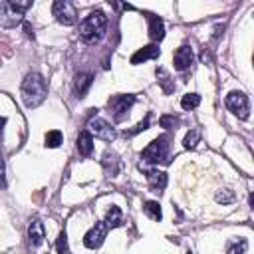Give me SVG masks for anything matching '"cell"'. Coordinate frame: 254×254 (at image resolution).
Segmentation results:
<instances>
[{"label":"cell","instance_id":"1","mask_svg":"<svg viewBox=\"0 0 254 254\" xmlns=\"http://www.w3.org/2000/svg\"><path fill=\"white\" fill-rule=\"evenodd\" d=\"M105 32H107V16L101 10L89 12V16H85L79 24V40L87 46L99 44Z\"/></svg>","mask_w":254,"mask_h":254},{"label":"cell","instance_id":"2","mask_svg":"<svg viewBox=\"0 0 254 254\" xmlns=\"http://www.w3.org/2000/svg\"><path fill=\"white\" fill-rule=\"evenodd\" d=\"M20 95H22V101H24V105H26L28 109H34V107L42 105L44 99H46V95H48L46 79H44L40 73H36V71L28 73V75L24 77V81H22Z\"/></svg>","mask_w":254,"mask_h":254},{"label":"cell","instance_id":"3","mask_svg":"<svg viewBox=\"0 0 254 254\" xmlns=\"http://www.w3.org/2000/svg\"><path fill=\"white\" fill-rule=\"evenodd\" d=\"M32 6V2H18V0H10V2H2L0 4V26L2 28H14L16 24H22V16L24 12Z\"/></svg>","mask_w":254,"mask_h":254},{"label":"cell","instance_id":"4","mask_svg":"<svg viewBox=\"0 0 254 254\" xmlns=\"http://www.w3.org/2000/svg\"><path fill=\"white\" fill-rule=\"evenodd\" d=\"M169 135H159L157 139H153L141 153V159L145 163L151 165H159V163H169Z\"/></svg>","mask_w":254,"mask_h":254},{"label":"cell","instance_id":"5","mask_svg":"<svg viewBox=\"0 0 254 254\" xmlns=\"http://www.w3.org/2000/svg\"><path fill=\"white\" fill-rule=\"evenodd\" d=\"M135 103V95H131V93H119V95H111L109 99H107V107L111 109V113H113V121L115 123H121L127 115H129V109H131V105Z\"/></svg>","mask_w":254,"mask_h":254},{"label":"cell","instance_id":"6","mask_svg":"<svg viewBox=\"0 0 254 254\" xmlns=\"http://www.w3.org/2000/svg\"><path fill=\"white\" fill-rule=\"evenodd\" d=\"M52 14L64 26H73L77 22V10L69 0H56L52 4Z\"/></svg>","mask_w":254,"mask_h":254},{"label":"cell","instance_id":"7","mask_svg":"<svg viewBox=\"0 0 254 254\" xmlns=\"http://www.w3.org/2000/svg\"><path fill=\"white\" fill-rule=\"evenodd\" d=\"M228 111H232L238 119H246L250 115V101L242 91H230L224 99Z\"/></svg>","mask_w":254,"mask_h":254},{"label":"cell","instance_id":"8","mask_svg":"<svg viewBox=\"0 0 254 254\" xmlns=\"http://www.w3.org/2000/svg\"><path fill=\"white\" fill-rule=\"evenodd\" d=\"M91 137L95 135L97 139H103V141H113L115 139V129L101 117H91L87 121V129H85Z\"/></svg>","mask_w":254,"mask_h":254},{"label":"cell","instance_id":"9","mask_svg":"<svg viewBox=\"0 0 254 254\" xmlns=\"http://www.w3.org/2000/svg\"><path fill=\"white\" fill-rule=\"evenodd\" d=\"M105 236H107V224H105L103 220H101V222H95V224L85 232V236H83V244H85L87 248L95 250V248H99V246L103 244Z\"/></svg>","mask_w":254,"mask_h":254},{"label":"cell","instance_id":"10","mask_svg":"<svg viewBox=\"0 0 254 254\" xmlns=\"http://www.w3.org/2000/svg\"><path fill=\"white\" fill-rule=\"evenodd\" d=\"M173 62H175V69H179V71H185V69H189V67L192 65V62H194V54H192V48H190V46H181V48L175 52V56H173Z\"/></svg>","mask_w":254,"mask_h":254},{"label":"cell","instance_id":"11","mask_svg":"<svg viewBox=\"0 0 254 254\" xmlns=\"http://www.w3.org/2000/svg\"><path fill=\"white\" fill-rule=\"evenodd\" d=\"M147 183L151 187L153 192H163L167 187V173L159 171V169H147Z\"/></svg>","mask_w":254,"mask_h":254},{"label":"cell","instance_id":"12","mask_svg":"<svg viewBox=\"0 0 254 254\" xmlns=\"http://www.w3.org/2000/svg\"><path fill=\"white\" fill-rule=\"evenodd\" d=\"M159 54H161V50H159L155 44H149V46L137 50V52L131 56V64H133V65H139V64H143V62H147V60L159 58Z\"/></svg>","mask_w":254,"mask_h":254},{"label":"cell","instance_id":"13","mask_svg":"<svg viewBox=\"0 0 254 254\" xmlns=\"http://www.w3.org/2000/svg\"><path fill=\"white\" fill-rule=\"evenodd\" d=\"M44 236H46V230H44V224L40 218H34L28 226V238H30V244L32 246H40L44 242Z\"/></svg>","mask_w":254,"mask_h":254},{"label":"cell","instance_id":"14","mask_svg":"<svg viewBox=\"0 0 254 254\" xmlns=\"http://www.w3.org/2000/svg\"><path fill=\"white\" fill-rule=\"evenodd\" d=\"M147 20H149V38L153 42H161L165 38V24H163V20L159 16H153V14H149Z\"/></svg>","mask_w":254,"mask_h":254},{"label":"cell","instance_id":"15","mask_svg":"<svg viewBox=\"0 0 254 254\" xmlns=\"http://www.w3.org/2000/svg\"><path fill=\"white\" fill-rule=\"evenodd\" d=\"M75 147H77V151H79L81 157L91 155V151H93V137H91L87 131H81V133L77 135V143H75Z\"/></svg>","mask_w":254,"mask_h":254},{"label":"cell","instance_id":"16","mask_svg":"<svg viewBox=\"0 0 254 254\" xmlns=\"http://www.w3.org/2000/svg\"><path fill=\"white\" fill-rule=\"evenodd\" d=\"M91 81H93V75H91V73H77V75H75V85H73V87H75L77 97H85V93H87Z\"/></svg>","mask_w":254,"mask_h":254},{"label":"cell","instance_id":"17","mask_svg":"<svg viewBox=\"0 0 254 254\" xmlns=\"http://www.w3.org/2000/svg\"><path fill=\"white\" fill-rule=\"evenodd\" d=\"M103 222L107 224V228H117V226H121V224H123L121 208H119V206H111V208L107 210V216H105Z\"/></svg>","mask_w":254,"mask_h":254},{"label":"cell","instance_id":"18","mask_svg":"<svg viewBox=\"0 0 254 254\" xmlns=\"http://www.w3.org/2000/svg\"><path fill=\"white\" fill-rule=\"evenodd\" d=\"M103 167H105L109 177H115L119 173V159H117V155L115 153H105L103 155Z\"/></svg>","mask_w":254,"mask_h":254},{"label":"cell","instance_id":"19","mask_svg":"<svg viewBox=\"0 0 254 254\" xmlns=\"http://www.w3.org/2000/svg\"><path fill=\"white\" fill-rule=\"evenodd\" d=\"M143 212H145L149 218L157 220V222L163 218V212H161V204H159L157 200H145V202H143Z\"/></svg>","mask_w":254,"mask_h":254},{"label":"cell","instance_id":"20","mask_svg":"<svg viewBox=\"0 0 254 254\" xmlns=\"http://www.w3.org/2000/svg\"><path fill=\"white\" fill-rule=\"evenodd\" d=\"M248 242L244 238H234L226 244V254H246Z\"/></svg>","mask_w":254,"mask_h":254},{"label":"cell","instance_id":"21","mask_svg":"<svg viewBox=\"0 0 254 254\" xmlns=\"http://www.w3.org/2000/svg\"><path fill=\"white\" fill-rule=\"evenodd\" d=\"M46 143V147L48 149H56V147H60L62 145V141H64V135H62V131H58V129H52V131H48L46 133V139H44Z\"/></svg>","mask_w":254,"mask_h":254},{"label":"cell","instance_id":"22","mask_svg":"<svg viewBox=\"0 0 254 254\" xmlns=\"http://www.w3.org/2000/svg\"><path fill=\"white\" fill-rule=\"evenodd\" d=\"M198 105H200V95L198 93H185L183 99H181V107L187 109V111H190Z\"/></svg>","mask_w":254,"mask_h":254},{"label":"cell","instance_id":"23","mask_svg":"<svg viewBox=\"0 0 254 254\" xmlns=\"http://www.w3.org/2000/svg\"><path fill=\"white\" fill-rule=\"evenodd\" d=\"M234 198H236V194H234V190H230V189H218V190L214 192V200H216L218 204H230V202H234Z\"/></svg>","mask_w":254,"mask_h":254},{"label":"cell","instance_id":"24","mask_svg":"<svg viewBox=\"0 0 254 254\" xmlns=\"http://www.w3.org/2000/svg\"><path fill=\"white\" fill-rule=\"evenodd\" d=\"M56 248H58V254H69V248H67V236H65V232H62V234L58 236Z\"/></svg>","mask_w":254,"mask_h":254},{"label":"cell","instance_id":"25","mask_svg":"<svg viewBox=\"0 0 254 254\" xmlns=\"http://www.w3.org/2000/svg\"><path fill=\"white\" fill-rule=\"evenodd\" d=\"M196 141H198V131H196V129L189 131L187 137H185V149H194Z\"/></svg>","mask_w":254,"mask_h":254},{"label":"cell","instance_id":"26","mask_svg":"<svg viewBox=\"0 0 254 254\" xmlns=\"http://www.w3.org/2000/svg\"><path fill=\"white\" fill-rule=\"evenodd\" d=\"M149 123H151V117L147 115V117H145V119H143L141 123H137V125H135L133 129H129V131H125V135H135V133H139V131H145V129L149 127Z\"/></svg>","mask_w":254,"mask_h":254},{"label":"cell","instance_id":"27","mask_svg":"<svg viewBox=\"0 0 254 254\" xmlns=\"http://www.w3.org/2000/svg\"><path fill=\"white\" fill-rule=\"evenodd\" d=\"M177 123H179V119H175L173 115H165V117H161V125H163V127H167V129L175 127Z\"/></svg>","mask_w":254,"mask_h":254},{"label":"cell","instance_id":"28","mask_svg":"<svg viewBox=\"0 0 254 254\" xmlns=\"http://www.w3.org/2000/svg\"><path fill=\"white\" fill-rule=\"evenodd\" d=\"M22 26H24V32H26V36L34 40V28H32V26H30L28 22H22Z\"/></svg>","mask_w":254,"mask_h":254},{"label":"cell","instance_id":"29","mask_svg":"<svg viewBox=\"0 0 254 254\" xmlns=\"http://www.w3.org/2000/svg\"><path fill=\"white\" fill-rule=\"evenodd\" d=\"M0 187H6V177H4V161L0 157Z\"/></svg>","mask_w":254,"mask_h":254},{"label":"cell","instance_id":"30","mask_svg":"<svg viewBox=\"0 0 254 254\" xmlns=\"http://www.w3.org/2000/svg\"><path fill=\"white\" fill-rule=\"evenodd\" d=\"M200 60H202V64H210V62H212V56H210L206 50H202V54H200Z\"/></svg>","mask_w":254,"mask_h":254},{"label":"cell","instance_id":"31","mask_svg":"<svg viewBox=\"0 0 254 254\" xmlns=\"http://www.w3.org/2000/svg\"><path fill=\"white\" fill-rule=\"evenodd\" d=\"M6 125V119L4 117H0V139H2V127Z\"/></svg>","mask_w":254,"mask_h":254},{"label":"cell","instance_id":"32","mask_svg":"<svg viewBox=\"0 0 254 254\" xmlns=\"http://www.w3.org/2000/svg\"><path fill=\"white\" fill-rule=\"evenodd\" d=\"M187 254H192V252H187Z\"/></svg>","mask_w":254,"mask_h":254}]
</instances>
